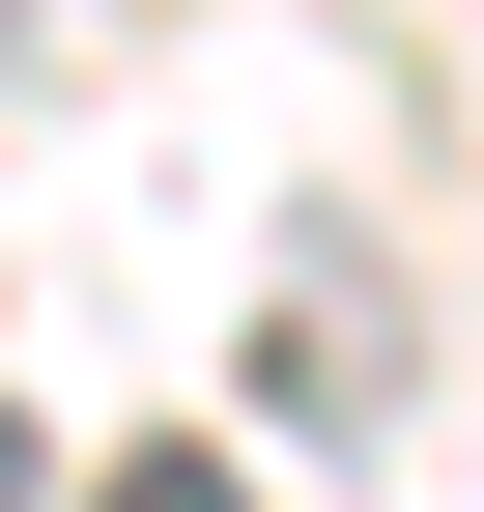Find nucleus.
<instances>
[{
	"instance_id": "1",
	"label": "nucleus",
	"mask_w": 484,
	"mask_h": 512,
	"mask_svg": "<svg viewBox=\"0 0 484 512\" xmlns=\"http://www.w3.org/2000/svg\"><path fill=\"white\" fill-rule=\"evenodd\" d=\"M86 512H257V456H200V427H171V456H114Z\"/></svg>"
},
{
	"instance_id": "2",
	"label": "nucleus",
	"mask_w": 484,
	"mask_h": 512,
	"mask_svg": "<svg viewBox=\"0 0 484 512\" xmlns=\"http://www.w3.org/2000/svg\"><path fill=\"white\" fill-rule=\"evenodd\" d=\"M29 484H57V456H29V399H0V512H29Z\"/></svg>"
}]
</instances>
